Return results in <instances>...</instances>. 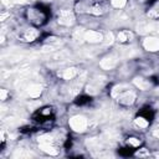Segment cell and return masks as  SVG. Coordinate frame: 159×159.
I'll use <instances>...</instances> for the list:
<instances>
[{
	"instance_id": "obj_1",
	"label": "cell",
	"mask_w": 159,
	"mask_h": 159,
	"mask_svg": "<svg viewBox=\"0 0 159 159\" xmlns=\"http://www.w3.org/2000/svg\"><path fill=\"white\" fill-rule=\"evenodd\" d=\"M25 17L34 27H42L48 22L50 10L43 5H35L25 11Z\"/></svg>"
},
{
	"instance_id": "obj_2",
	"label": "cell",
	"mask_w": 159,
	"mask_h": 159,
	"mask_svg": "<svg viewBox=\"0 0 159 159\" xmlns=\"http://www.w3.org/2000/svg\"><path fill=\"white\" fill-rule=\"evenodd\" d=\"M32 119L37 123L39 127L45 128V129H50L55 123V109H53V107L45 106V107L39 108L34 113Z\"/></svg>"
},
{
	"instance_id": "obj_3",
	"label": "cell",
	"mask_w": 159,
	"mask_h": 159,
	"mask_svg": "<svg viewBox=\"0 0 159 159\" xmlns=\"http://www.w3.org/2000/svg\"><path fill=\"white\" fill-rule=\"evenodd\" d=\"M153 118H154V111L150 107H144L138 113V119H140L142 122H145L147 124H149L153 120Z\"/></svg>"
},
{
	"instance_id": "obj_4",
	"label": "cell",
	"mask_w": 159,
	"mask_h": 159,
	"mask_svg": "<svg viewBox=\"0 0 159 159\" xmlns=\"http://www.w3.org/2000/svg\"><path fill=\"white\" fill-rule=\"evenodd\" d=\"M91 102H92V98H91L89 96H84V94L78 96V97L75 99V103H76L77 106H87V104H89Z\"/></svg>"
},
{
	"instance_id": "obj_5",
	"label": "cell",
	"mask_w": 159,
	"mask_h": 159,
	"mask_svg": "<svg viewBox=\"0 0 159 159\" xmlns=\"http://www.w3.org/2000/svg\"><path fill=\"white\" fill-rule=\"evenodd\" d=\"M140 144H142V140H140V138H138V137H129V138L127 139V145L130 147V148H133V149L139 148Z\"/></svg>"
}]
</instances>
